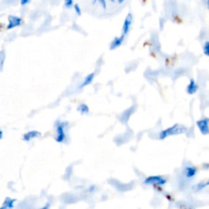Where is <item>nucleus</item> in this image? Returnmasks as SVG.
<instances>
[{"mask_svg":"<svg viewBox=\"0 0 209 209\" xmlns=\"http://www.w3.org/2000/svg\"><path fill=\"white\" fill-rule=\"evenodd\" d=\"M99 3H100V4H101V6L103 8H106V0H97Z\"/></svg>","mask_w":209,"mask_h":209,"instance_id":"412c9836","label":"nucleus"},{"mask_svg":"<svg viewBox=\"0 0 209 209\" xmlns=\"http://www.w3.org/2000/svg\"><path fill=\"white\" fill-rule=\"evenodd\" d=\"M204 167H205V169H207V168H208V167H209V164L205 165V166H204Z\"/></svg>","mask_w":209,"mask_h":209,"instance_id":"bb28decb","label":"nucleus"},{"mask_svg":"<svg viewBox=\"0 0 209 209\" xmlns=\"http://www.w3.org/2000/svg\"><path fill=\"white\" fill-rule=\"evenodd\" d=\"M207 8H209V0H207Z\"/></svg>","mask_w":209,"mask_h":209,"instance_id":"a878e982","label":"nucleus"},{"mask_svg":"<svg viewBox=\"0 0 209 209\" xmlns=\"http://www.w3.org/2000/svg\"><path fill=\"white\" fill-rule=\"evenodd\" d=\"M186 131L187 128L185 126L181 125V124H174V125L167 128V129L161 131L159 132V138L160 140H163V139L168 137L170 136L180 135V134H182V133L186 132Z\"/></svg>","mask_w":209,"mask_h":209,"instance_id":"f257e3e1","label":"nucleus"},{"mask_svg":"<svg viewBox=\"0 0 209 209\" xmlns=\"http://www.w3.org/2000/svg\"><path fill=\"white\" fill-rule=\"evenodd\" d=\"M4 60H5V52L3 51L0 52V71L2 70L4 64Z\"/></svg>","mask_w":209,"mask_h":209,"instance_id":"f3484780","label":"nucleus"},{"mask_svg":"<svg viewBox=\"0 0 209 209\" xmlns=\"http://www.w3.org/2000/svg\"><path fill=\"white\" fill-rule=\"evenodd\" d=\"M124 35H121L120 37H116L114 39V40L111 42L110 43V50H114L116 49L117 47H118L119 46H121V44L123 43V40H124Z\"/></svg>","mask_w":209,"mask_h":209,"instance_id":"9d476101","label":"nucleus"},{"mask_svg":"<svg viewBox=\"0 0 209 209\" xmlns=\"http://www.w3.org/2000/svg\"><path fill=\"white\" fill-rule=\"evenodd\" d=\"M15 199H12L10 198H7L3 203V206L0 207V209H12L14 205Z\"/></svg>","mask_w":209,"mask_h":209,"instance_id":"ddd939ff","label":"nucleus"},{"mask_svg":"<svg viewBox=\"0 0 209 209\" xmlns=\"http://www.w3.org/2000/svg\"><path fill=\"white\" fill-rule=\"evenodd\" d=\"M203 52L206 56L209 57V41H207V42H205V43H204Z\"/></svg>","mask_w":209,"mask_h":209,"instance_id":"a211bd4d","label":"nucleus"},{"mask_svg":"<svg viewBox=\"0 0 209 209\" xmlns=\"http://www.w3.org/2000/svg\"><path fill=\"white\" fill-rule=\"evenodd\" d=\"M50 208V203H46V205H45L44 207H41V208L39 209H49Z\"/></svg>","mask_w":209,"mask_h":209,"instance_id":"5701e85b","label":"nucleus"},{"mask_svg":"<svg viewBox=\"0 0 209 209\" xmlns=\"http://www.w3.org/2000/svg\"><path fill=\"white\" fill-rule=\"evenodd\" d=\"M197 174V168L192 165L185 166L183 168V175L186 179H192Z\"/></svg>","mask_w":209,"mask_h":209,"instance_id":"39448f33","label":"nucleus"},{"mask_svg":"<svg viewBox=\"0 0 209 209\" xmlns=\"http://www.w3.org/2000/svg\"><path fill=\"white\" fill-rule=\"evenodd\" d=\"M40 136H41V133L39 132H38V131H30V132H28L24 134V136H23V140H25V141H30V140H31L34 138L39 137Z\"/></svg>","mask_w":209,"mask_h":209,"instance_id":"1a4fd4ad","label":"nucleus"},{"mask_svg":"<svg viewBox=\"0 0 209 209\" xmlns=\"http://www.w3.org/2000/svg\"><path fill=\"white\" fill-rule=\"evenodd\" d=\"M197 91H198V85L194 79H190V82L186 88L187 93L189 94V95H193V94L196 93Z\"/></svg>","mask_w":209,"mask_h":209,"instance_id":"9b49d317","label":"nucleus"},{"mask_svg":"<svg viewBox=\"0 0 209 209\" xmlns=\"http://www.w3.org/2000/svg\"><path fill=\"white\" fill-rule=\"evenodd\" d=\"M132 15L131 13H128V16L126 17L124 22L123 25V30H122V35L125 36L130 30L131 25H132Z\"/></svg>","mask_w":209,"mask_h":209,"instance_id":"0eeeda50","label":"nucleus"},{"mask_svg":"<svg viewBox=\"0 0 209 209\" xmlns=\"http://www.w3.org/2000/svg\"><path fill=\"white\" fill-rule=\"evenodd\" d=\"M132 110V109H130V110H126L125 112L122 114V116H121V118H120V121L122 122V123H127V121L128 120V118H129V117H130L131 114L132 113V112H130Z\"/></svg>","mask_w":209,"mask_h":209,"instance_id":"2eb2a0df","label":"nucleus"},{"mask_svg":"<svg viewBox=\"0 0 209 209\" xmlns=\"http://www.w3.org/2000/svg\"><path fill=\"white\" fill-rule=\"evenodd\" d=\"M197 127L203 135L209 134V118H204L200 120L197 121Z\"/></svg>","mask_w":209,"mask_h":209,"instance_id":"20e7f679","label":"nucleus"},{"mask_svg":"<svg viewBox=\"0 0 209 209\" xmlns=\"http://www.w3.org/2000/svg\"><path fill=\"white\" fill-rule=\"evenodd\" d=\"M96 1H97V0H93V3H96Z\"/></svg>","mask_w":209,"mask_h":209,"instance_id":"cd10ccee","label":"nucleus"},{"mask_svg":"<svg viewBox=\"0 0 209 209\" xmlns=\"http://www.w3.org/2000/svg\"><path fill=\"white\" fill-rule=\"evenodd\" d=\"M65 6L67 8H71L72 6H73V0H67V1H65Z\"/></svg>","mask_w":209,"mask_h":209,"instance_id":"aec40b11","label":"nucleus"},{"mask_svg":"<svg viewBox=\"0 0 209 209\" xmlns=\"http://www.w3.org/2000/svg\"><path fill=\"white\" fill-rule=\"evenodd\" d=\"M77 110H78V111H79L82 114L88 113V111H89L88 106H87L86 104H81V105H79V106H78Z\"/></svg>","mask_w":209,"mask_h":209,"instance_id":"dca6fc26","label":"nucleus"},{"mask_svg":"<svg viewBox=\"0 0 209 209\" xmlns=\"http://www.w3.org/2000/svg\"><path fill=\"white\" fill-rule=\"evenodd\" d=\"M94 77H95V73H91V74H89L88 75H87L86 78L84 79V82H83L81 84V85H80V88H84V87H86L88 86V85H89L91 82L93 81Z\"/></svg>","mask_w":209,"mask_h":209,"instance_id":"4468645a","label":"nucleus"},{"mask_svg":"<svg viewBox=\"0 0 209 209\" xmlns=\"http://www.w3.org/2000/svg\"><path fill=\"white\" fill-rule=\"evenodd\" d=\"M67 126V123H62L60 121H57L56 123V140L58 143H63L65 140V127Z\"/></svg>","mask_w":209,"mask_h":209,"instance_id":"f03ea898","label":"nucleus"},{"mask_svg":"<svg viewBox=\"0 0 209 209\" xmlns=\"http://www.w3.org/2000/svg\"><path fill=\"white\" fill-rule=\"evenodd\" d=\"M30 2V0H21V4L22 6L26 5L27 3H29Z\"/></svg>","mask_w":209,"mask_h":209,"instance_id":"4be33fe9","label":"nucleus"},{"mask_svg":"<svg viewBox=\"0 0 209 209\" xmlns=\"http://www.w3.org/2000/svg\"><path fill=\"white\" fill-rule=\"evenodd\" d=\"M111 2H113V3H114V0H110Z\"/></svg>","mask_w":209,"mask_h":209,"instance_id":"c85d7f7f","label":"nucleus"},{"mask_svg":"<svg viewBox=\"0 0 209 209\" xmlns=\"http://www.w3.org/2000/svg\"><path fill=\"white\" fill-rule=\"evenodd\" d=\"M111 185H113L114 186H115V188L120 191H125V190H129L132 188V185L131 184H121L120 182H118L117 181L114 180H111L110 181Z\"/></svg>","mask_w":209,"mask_h":209,"instance_id":"6e6552de","label":"nucleus"},{"mask_svg":"<svg viewBox=\"0 0 209 209\" xmlns=\"http://www.w3.org/2000/svg\"><path fill=\"white\" fill-rule=\"evenodd\" d=\"M118 3H123L124 2V0H117Z\"/></svg>","mask_w":209,"mask_h":209,"instance_id":"393cba45","label":"nucleus"},{"mask_svg":"<svg viewBox=\"0 0 209 209\" xmlns=\"http://www.w3.org/2000/svg\"><path fill=\"white\" fill-rule=\"evenodd\" d=\"M22 22V19L16 16H9L8 17V25L7 26L8 30H12L13 28L19 26Z\"/></svg>","mask_w":209,"mask_h":209,"instance_id":"423d86ee","label":"nucleus"},{"mask_svg":"<svg viewBox=\"0 0 209 209\" xmlns=\"http://www.w3.org/2000/svg\"><path fill=\"white\" fill-rule=\"evenodd\" d=\"M167 183V179L162 176H150L146 177L144 181V184L148 185H155L160 186Z\"/></svg>","mask_w":209,"mask_h":209,"instance_id":"7ed1b4c3","label":"nucleus"},{"mask_svg":"<svg viewBox=\"0 0 209 209\" xmlns=\"http://www.w3.org/2000/svg\"><path fill=\"white\" fill-rule=\"evenodd\" d=\"M209 186V179L207 180V181H201L198 183V184L194 185L192 187V189L194 191H200L202 189H203L204 188Z\"/></svg>","mask_w":209,"mask_h":209,"instance_id":"f8f14e48","label":"nucleus"},{"mask_svg":"<svg viewBox=\"0 0 209 209\" xmlns=\"http://www.w3.org/2000/svg\"><path fill=\"white\" fill-rule=\"evenodd\" d=\"M74 10H75V13L78 16H81L82 14V10L80 7H79V4H74Z\"/></svg>","mask_w":209,"mask_h":209,"instance_id":"6ab92c4d","label":"nucleus"},{"mask_svg":"<svg viewBox=\"0 0 209 209\" xmlns=\"http://www.w3.org/2000/svg\"><path fill=\"white\" fill-rule=\"evenodd\" d=\"M2 137H3V132L0 131V139H2Z\"/></svg>","mask_w":209,"mask_h":209,"instance_id":"b1692460","label":"nucleus"}]
</instances>
